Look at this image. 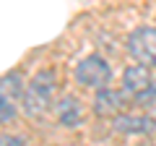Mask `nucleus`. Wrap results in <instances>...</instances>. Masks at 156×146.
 Returning a JSON list of instances; mask_svg holds the SVG:
<instances>
[{"label": "nucleus", "mask_w": 156, "mask_h": 146, "mask_svg": "<svg viewBox=\"0 0 156 146\" xmlns=\"http://www.w3.org/2000/svg\"><path fill=\"white\" fill-rule=\"evenodd\" d=\"M18 104H21V110L29 115V118L39 120V118H44V115L52 110V104H55V102L44 99L42 94H37L34 89H29V86H26V91H23V97H21V102H18Z\"/></svg>", "instance_id": "8"}, {"label": "nucleus", "mask_w": 156, "mask_h": 146, "mask_svg": "<svg viewBox=\"0 0 156 146\" xmlns=\"http://www.w3.org/2000/svg\"><path fill=\"white\" fill-rule=\"evenodd\" d=\"M16 115H18V102L8 99V97L0 91V125L13 123V120H16Z\"/></svg>", "instance_id": "10"}, {"label": "nucleus", "mask_w": 156, "mask_h": 146, "mask_svg": "<svg viewBox=\"0 0 156 146\" xmlns=\"http://www.w3.org/2000/svg\"><path fill=\"white\" fill-rule=\"evenodd\" d=\"M52 112H55V120L68 130L81 128V123H83V107H81L78 97H73V94L57 97L55 104H52Z\"/></svg>", "instance_id": "6"}, {"label": "nucleus", "mask_w": 156, "mask_h": 146, "mask_svg": "<svg viewBox=\"0 0 156 146\" xmlns=\"http://www.w3.org/2000/svg\"><path fill=\"white\" fill-rule=\"evenodd\" d=\"M112 65L109 60H107L104 55H99V52H91V55L81 57V60L76 63V68H73V78H76V84L81 86V89H91V91H99L104 89V86L112 84Z\"/></svg>", "instance_id": "2"}, {"label": "nucleus", "mask_w": 156, "mask_h": 146, "mask_svg": "<svg viewBox=\"0 0 156 146\" xmlns=\"http://www.w3.org/2000/svg\"><path fill=\"white\" fill-rule=\"evenodd\" d=\"M0 146H29V141L21 133H5L0 136Z\"/></svg>", "instance_id": "11"}, {"label": "nucleus", "mask_w": 156, "mask_h": 146, "mask_svg": "<svg viewBox=\"0 0 156 146\" xmlns=\"http://www.w3.org/2000/svg\"><path fill=\"white\" fill-rule=\"evenodd\" d=\"M26 86H29V81H23V76L18 71H11V73H5V76H0V91H3L8 99H13V102H21Z\"/></svg>", "instance_id": "9"}, {"label": "nucleus", "mask_w": 156, "mask_h": 146, "mask_svg": "<svg viewBox=\"0 0 156 146\" xmlns=\"http://www.w3.org/2000/svg\"><path fill=\"white\" fill-rule=\"evenodd\" d=\"M125 52L133 63L156 71V26H135L125 37Z\"/></svg>", "instance_id": "3"}, {"label": "nucleus", "mask_w": 156, "mask_h": 146, "mask_svg": "<svg viewBox=\"0 0 156 146\" xmlns=\"http://www.w3.org/2000/svg\"><path fill=\"white\" fill-rule=\"evenodd\" d=\"M29 89H34L37 94L44 97V99L55 102V99H57V89H60L57 73L52 71V68H42V71H37V73L31 76V81H29Z\"/></svg>", "instance_id": "7"}, {"label": "nucleus", "mask_w": 156, "mask_h": 146, "mask_svg": "<svg viewBox=\"0 0 156 146\" xmlns=\"http://www.w3.org/2000/svg\"><path fill=\"white\" fill-rule=\"evenodd\" d=\"M120 89L125 91L128 102L138 110L156 107V76L151 68L140 63H130L120 76Z\"/></svg>", "instance_id": "1"}, {"label": "nucleus", "mask_w": 156, "mask_h": 146, "mask_svg": "<svg viewBox=\"0 0 156 146\" xmlns=\"http://www.w3.org/2000/svg\"><path fill=\"white\" fill-rule=\"evenodd\" d=\"M130 107L128 97H125L122 89H112V86H104V89L94 91V102H91V110H94L96 118H104V120H112L117 118L120 112H125Z\"/></svg>", "instance_id": "4"}, {"label": "nucleus", "mask_w": 156, "mask_h": 146, "mask_svg": "<svg viewBox=\"0 0 156 146\" xmlns=\"http://www.w3.org/2000/svg\"><path fill=\"white\" fill-rule=\"evenodd\" d=\"M112 130L117 136H125V138H143L151 136V125L146 112H120L117 118H112Z\"/></svg>", "instance_id": "5"}]
</instances>
